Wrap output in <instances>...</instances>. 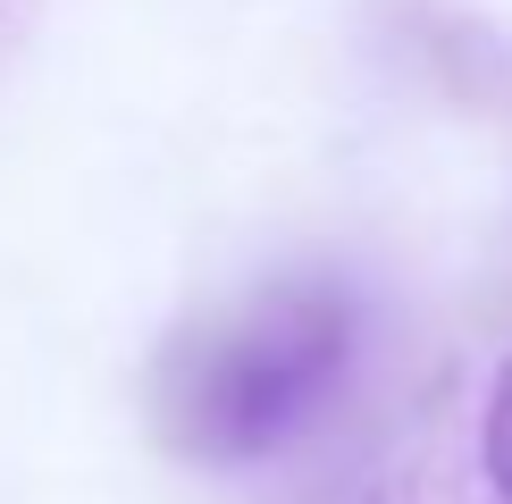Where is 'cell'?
I'll list each match as a JSON object with an SVG mask.
<instances>
[{
    "instance_id": "1",
    "label": "cell",
    "mask_w": 512,
    "mask_h": 504,
    "mask_svg": "<svg viewBox=\"0 0 512 504\" xmlns=\"http://www.w3.org/2000/svg\"><path fill=\"white\" fill-rule=\"evenodd\" d=\"M353 362V303L336 286H286L219 328L185 370L177 429L194 454H269L303 429V412Z\"/></svg>"
},
{
    "instance_id": "2",
    "label": "cell",
    "mask_w": 512,
    "mask_h": 504,
    "mask_svg": "<svg viewBox=\"0 0 512 504\" xmlns=\"http://www.w3.org/2000/svg\"><path fill=\"white\" fill-rule=\"evenodd\" d=\"M471 488L479 504H512V353L487 370L471 404Z\"/></svg>"
}]
</instances>
